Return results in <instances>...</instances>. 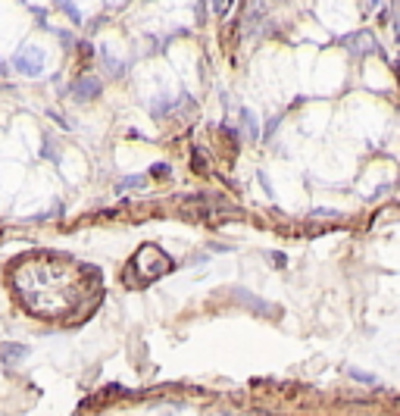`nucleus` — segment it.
Instances as JSON below:
<instances>
[{"label": "nucleus", "instance_id": "obj_6", "mask_svg": "<svg viewBox=\"0 0 400 416\" xmlns=\"http://www.w3.org/2000/svg\"><path fill=\"white\" fill-rule=\"evenodd\" d=\"M3 354L6 357H25L29 351H25V347H3Z\"/></svg>", "mask_w": 400, "mask_h": 416}, {"label": "nucleus", "instance_id": "obj_5", "mask_svg": "<svg viewBox=\"0 0 400 416\" xmlns=\"http://www.w3.org/2000/svg\"><path fill=\"white\" fill-rule=\"evenodd\" d=\"M231 4H235V0H213V13H216V16H229Z\"/></svg>", "mask_w": 400, "mask_h": 416}, {"label": "nucleus", "instance_id": "obj_4", "mask_svg": "<svg viewBox=\"0 0 400 416\" xmlns=\"http://www.w3.org/2000/svg\"><path fill=\"white\" fill-rule=\"evenodd\" d=\"M348 47H350L353 53H369V50H376V41H372L366 32H359V35L348 38Z\"/></svg>", "mask_w": 400, "mask_h": 416}, {"label": "nucleus", "instance_id": "obj_2", "mask_svg": "<svg viewBox=\"0 0 400 416\" xmlns=\"http://www.w3.org/2000/svg\"><path fill=\"white\" fill-rule=\"evenodd\" d=\"M13 66H16L22 76L35 78V76H41V69H44V53L38 50V47H22V50L16 53V60H13Z\"/></svg>", "mask_w": 400, "mask_h": 416}, {"label": "nucleus", "instance_id": "obj_1", "mask_svg": "<svg viewBox=\"0 0 400 416\" xmlns=\"http://www.w3.org/2000/svg\"><path fill=\"white\" fill-rule=\"evenodd\" d=\"M13 285L22 304L44 319H66L78 310L82 300H91L100 291L94 270L57 254H35V257L16 260Z\"/></svg>", "mask_w": 400, "mask_h": 416}, {"label": "nucleus", "instance_id": "obj_3", "mask_svg": "<svg viewBox=\"0 0 400 416\" xmlns=\"http://www.w3.org/2000/svg\"><path fill=\"white\" fill-rule=\"evenodd\" d=\"M72 94H76V100H94L97 94H100V78L82 76L76 85H72Z\"/></svg>", "mask_w": 400, "mask_h": 416}]
</instances>
